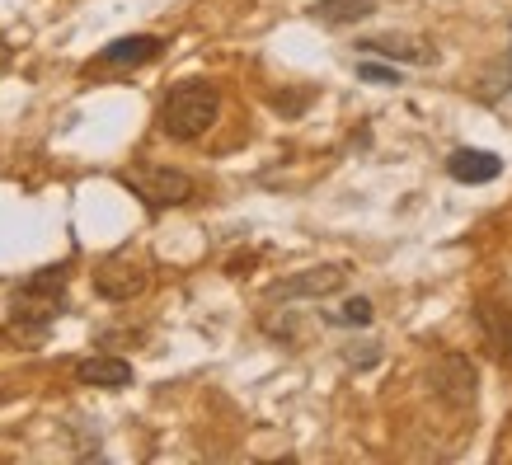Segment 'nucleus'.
Instances as JSON below:
<instances>
[{
    "label": "nucleus",
    "instance_id": "6ab92c4d",
    "mask_svg": "<svg viewBox=\"0 0 512 465\" xmlns=\"http://www.w3.org/2000/svg\"><path fill=\"white\" fill-rule=\"evenodd\" d=\"M0 400H5V395H0Z\"/></svg>",
    "mask_w": 512,
    "mask_h": 465
},
{
    "label": "nucleus",
    "instance_id": "7ed1b4c3",
    "mask_svg": "<svg viewBox=\"0 0 512 465\" xmlns=\"http://www.w3.org/2000/svg\"><path fill=\"white\" fill-rule=\"evenodd\" d=\"M123 184L137 193L146 207H179V202L193 198V179L184 170H170V165H137V170L123 174Z\"/></svg>",
    "mask_w": 512,
    "mask_h": 465
},
{
    "label": "nucleus",
    "instance_id": "a211bd4d",
    "mask_svg": "<svg viewBox=\"0 0 512 465\" xmlns=\"http://www.w3.org/2000/svg\"><path fill=\"white\" fill-rule=\"evenodd\" d=\"M508 66H512V47H508Z\"/></svg>",
    "mask_w": 512,
    "mask_h": 465
},
{
    "label": "nucleus",
    "instance_id": "9b49d317",
    "mask_svg": "<svg viewBox=\"0 0 512 465\" xmlns=\"http://www.w3.org/2000/svg\"><path fill=\"white\" fill-rule=\"evenodd\" d=\"M357 52H376L390 62H433V47L423 38H404V33H381V38H362Z\"/></svg>",
    "mask_w": 512,
    "mask_h": 465
},
{
    "label": "nucleus",
    "instance_id": "f03ea898",
    "mask_svg": "<svg viewBox=\"0 0 512 465\" xmlns=\"http://www.w3.org/2000/svg\"><path fill=\"white\" fill-rule=\"evenodd\" d=\"M15 339H43L47 325L66 310V268H43L15 287Z\"/></svg>",
    "mask_w": 512,
    "mask_h": 465
},
{
    "label": "nucleus",
    "instance_id": "0eeeda50",
    "mask_svg": "<svg viewBox=\"0 0 512 465\" xmlns=\"http://www.w3.org/2000/svg\"><path fill=\"white\" fill-rule=\"evenodd\" d=\"M94 292L104 296V301H132V296L146 292V268L137 259H127V254L104 259V264L94 268Z\"/></svg>",
    "mask_w": 512,
    "mask_h": 465
},
{
    "label": "nucleus",
    "instance_id": "f3484780",
    "mask_svg": "<svg viewBox=\"0 0 512 465\" xmlns=\"http://www.w3.org/2000/svg\"><path fill=\"white\" fill-rule=\"evenodd\" d=\"M0 66H10V43L0 38Z\"/></svg>",
    "mask_w": 512,
    "mask_h": 465
},
{
    "label": "nucleus",
    "instance_id": "ddd939ff",
    "mask_svg": "<svg viewBox=\"0 0 512 465\" xmlns=\"http://www.w3.org/2000/svg\"><path fill=\"white\" fill-rule=\"evenodd\" d=\"M329 325H348V329H367L376 320L372 315V301H367V296H353V301H343L339 310H329L325 315Z\"/></svg>",
    "mask_w": 512,
    "mask_h": 465
},
{
    "label": "nucleus",
    "instance_id": "20e7f679",
    "mask_svg": "<svg viewBox=\"0 0 512 465\" xmlns=\"http://www.w3.org/2000/svg\"><path fill=\"white\" fill-rule=\"evenodd\" d=\"M433 390L437 400L451 404V409H470L475 404V390H480V372L466 353H442L433 367Z\"/></svg>",
    "mask_w": 512,
    "mask_h": 465
},
{
    "label": "nucleus",
    "instance_id": "1a4fd4ad",
    "mask_svg": "<svg viewBox=\"0 0 512 465\" xmlns=\"http://www.w3.org/2000/svg\"><path fill=\"white\" fill-rule=\"evenodd\" d=\"M160 52H165V38H156V33H132V38H118V43L104 47L99 62L104 66H146V62H156Z\"/></svg>",
    "mask_w": 512,
    "mask_h": 465
},
{
    "label": "nucleus",
    "instance_id": "6e6552de",
    "mask_svg": "<svg viewBox=\"0 0 512 465\" xmlns=\"http://www.w3.org/2000/svg\"><path fill=\"white\" fill-rule=\"evenodd\" d=\"M76 376H80V386L118 390V386H132V362L118 357V353H94L76 367Z\"/></svg>",
    "mask_w": 512,
    "mask_h": 465
},
{
    "label": "nucleus",
    "instance_id": "2eb2a0df",
    "mask_svg": "<svg viewBox=\"0 0 512 465\" xmlns=\"http://www.w3.org/2000/svg\"><path fill=\"white\" fill-rule=\"evenodd\" d=\"M343 357H348V367L367 372V367H376V362H381V348H376V343H362V348H343Z\"/></svg>",
    "mask_w": 512,
    "mask_h": 465
},
{
    "label": "nucleus",
    "instance_id": "dca6fc26",
    "mask_svg": "<svg viewBox=\"0 0 512 465\" xmlns=\"http://www.w3.org/2000/svg\"><path fill=\"white\" fill-rule=\"evenodd\" d=\"M306 104H311V90H306V94H292V99H287V94H278V99H273V109L287 113V118H292V113H301Z\"/></svg>",
    "mask_w": 512,
    "mask_h": 465
},
{
    "label": "nucleus",
    "instance_id": "f257e3e1",
    "mask_svg": "<svg viewBox=\"0 0 512 465\" xmlns=\"http://www.w3.org/2000/svg\"><path fill=\"white\" fill-rule=\"evenodd\" d=\"M221 113V90L207 80H179L160 104V132L170 141H198Z\"/></svg>",
    "mask_w": 512,
    "mask_h": 465
},
{
    "label": "nucleus",
    "instance_id": "423d86ee",
    "mask_svg": "<svg viewBox=\"0 0 512 465\" xmlns=\"http://www.w3.org/2000/svg\"><path fill=\"white\" fill-rule=\"evenodd\" d=\"M475 325L484 334V348L494 362L512 367V306L508 301H494V296H480L475 301Z\"/></svg>",
    "mask_w": 512,
    "mask_h": 465
},
{
    "label": "nucleus",
    "instance_id": "f8f14e48",
    "mask_svg": "<svg viewBox=\"0 0 512 465\" xmlns=\"http://www.w3.org/2000/svg\"><path fill=\"white\" fill-rule=\"evenodd\" d=\"M376 5L372 0H315L311 19L329 24V29H339V24H357V19H367Z\"/></svg>",
    "mask_w": 512,
    "mask_h": 465
},
{
    "label": "nucleus",
    "instance_id": "4468645a",
    "mask_svg": "<svg viewBox=\"0 0 512 465\" xmlns=\"http://www.w3.org/2000/svg\"><path fill=\"white\" fill-rule=\"evenodd\" d=\"M357 80H372V85H400V66H376V62H357Z\"/></svg>",
    "mask_w": 512,
    "mask_h": 465
},
{
    "label": "nucleus",
    "instance_id": "39448f33",
    "mask_svg": "<svg viewBox=\"0 0 512 465\" xmlns=\"http://www.w3.org/2000/svg\"><path fill=\"white\" fill-rule=\"evenodd\" d=\"M348 268L343 264H320V268H306V273H292L268 287V301H320V296L339 292Z\"/></svg>",
    "mask_w": 512,
    "mask_h": 465
},
{
    "label": "nucleus",
    "instance_id": "9d476101",
    "mask_svg": "<svg viewBox=\"0 0 512 465\" xmlns=\"http://www.w3.org/2000/svg\"><path fill=\"white\" fill-rule=\"evenodd\" d=\"M447 174L456 184H494L503 174V160L494 151H451Z\"/></svg>",
    "mask_w": 512,
    "mask_h": 465
}]
</instances>
